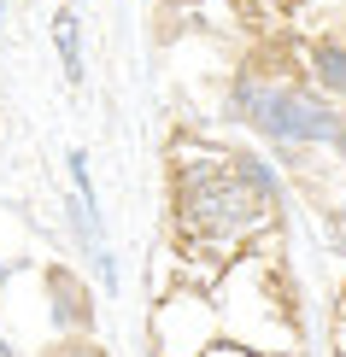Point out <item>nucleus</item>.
<instances>
[{
	"label": "nucleus",
	"mask_w": 346,
	"mask_h": 357,
	"mask_svg": "<svg viewBox=\"0 0 346 357\" xmlns=\"http://www.w3.org/2000/svg\"><path fill=\"white\" fill-rule=\"evenodd\" d=\"M53 41H59V59H65V77L82 82V24H77V12H71V6L53 18Z\"/></svg>",
	"instance_id": "4"
},
{
	"label": "nucleus",
	"mask_w": 346,
	"mask_h": 357,
	"mask_svg": "<svg viewBox=\"0 0 346 357\" xmlns=\"http://www.w3.org/2000/svg\"><path fill=\"white\" fill-rule=\"evenodd\" d=\"M71 222H77V234H82V252H88V264H94V275L112 287V246H106V234H100V211H94V182H88V158L82 153H71Z\"/></svg>",
	"instance_id": "3"
},
{
	"label": "nucleus",
	"mask_w": 346,
	"mask_h": 357,
	"mask_svg": "<svg viewBox=\"0 0 346 357\" xmlns=\"http://www.w3.org/2000/svg\"><path fill=\"white\" fill-rule=\"evenodd\" d=\"M0 357H18V351H12V346H6V340H0Z\"/></svg>",
	"instance_id": "8"
},
{
	"label": "nucleus",
	"mask_w": 346,
	"mask_h": 357,
	"mask_svg": "<svg viewBox=\"0 0 346 357\" xmlns=\"http://www.w3.org/2000/svg\"><path fill=\"white\" fill-rule=\"evenodd\" d=\"M317 77H323V88H335L346 100V47H317Z\"/></svg>",
	"instance_id": "6"
},
{
	"label": "nucleus",
	"mask_w": 346,
	"mask_h": 357,
	"mask_svg": "<svg viewBox=\"0 0 346 357\" xmlns=\"http://www.w3.org/2000/svg\"><path fill=\"white\" fill-rule=\"evenodd\" d=\"M59 357H94V346H65Z\"/></svg>",
	"instance_id": "7"
},
{
	"label": "nucleus",
	"mask_w": 346,
	"mask_h": 357,
	"mask_svg": "<svg viewBox=\"0 0 346 357\" xmlns=\"http://www.w3.org/2000/svg\"><path fill=\"white\" fill-rule=\"evenodd\" d=\"M276 211V176L252 153L176 165V229L200 246H235Z\"/></svg>",
	"instance_id": "1"
},
{
	"label": "nucleus",
	"mask_w": 346,
	"mask_h": 357,
	"mask_svg": "<svg viewBox=\"0 0 346 357\" xmlns=\"http://www.w3.org/2000/svg\"><path fill=\"white\" fill-rule=\"evenodd\" d=\"M235 106L247 112V123H259L264 135H276V141H335V146H346V123L329 106H317L311 94H299V88L240 82Z\"/></svg>",
	"instance_id": "2"
},
{
	"label": "nucleus",
	"mask_w": 346,
	"mask_h": 357,
	"mask_svg": "<svg viewBox=\"0 0 346 357\" xmlns=\"http://www.w3.org/2000/svg\"><path fill=\"white\" fill-rule=\"evenodd\" d=\"M53 299H59V328H77V322H88V310H82V293H77V281L71 275H53Z\"/></svg>",
	"instance_id": "5"
}]
</instances>
